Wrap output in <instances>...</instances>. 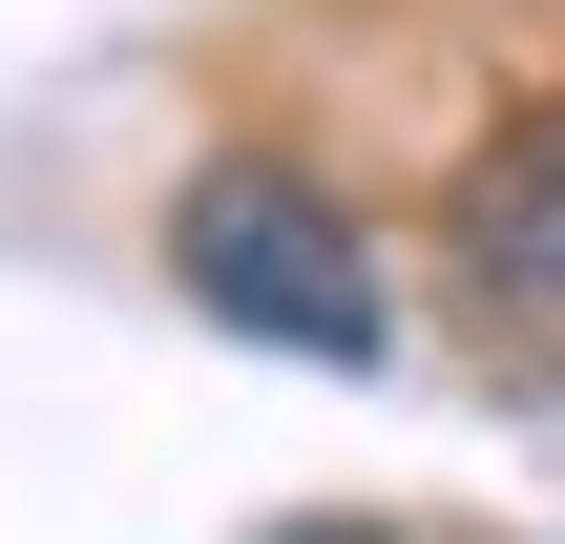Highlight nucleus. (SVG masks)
<instances>
[{
	"instance_id": "1",
	"label": "nucleus",
	"mask_w": 565,
	"mask_h": 544,
	"mask_svg": "<svg viewBox=\"0 0 565 544\" xmlns=\"http://www.w3.org/2000/svg\"><path fill=\"white\" fill-rule=\"evenodd\" d=\"M168 273L210 294V335H273V356H315V377H377V356H398L377 231H356L315 168H273V147H231V168L168 189Z\"/></svg>"
},
{
	"instance_id": "2",
	"label": "nucleus",
	"mask_w": 565,
	"mask_h": 544,
	"mask_svg": "<svg viewBox=\"0 0 565 544\" xmlns=\"http://www.w3.org/2000/svg\"><path fill=\"white\" fill-rule=\"evenodd\" d=\"M482 273H503V294L565 273V147H503V189H482Z\"/></svg>"
}]
</instances>
